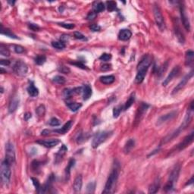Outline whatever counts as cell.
Returning <instances> with one entry per match:
<instances>
[{
    "label": "cell",
    "instance_id": "obj_1",
    "mask_svg": "<svg viewBox=\"0 0 194 194\" xmlns=\"http://www.w3.org/2000/svg\"><path fill=\"white\" fill-rule=\"evenodd\" d=\"M153 61V57L150 55H145L137 65V74L136 76L135 82L137 83H141L143 81L145 77H146V72L148 71L149 66L151 65Z\"/></svg>",
    "mask_w": 194,
    "mask_h": 194
},
{
    "label": "cell",
    "instance_id": "obj_2",
    "mask_svg": "<svg viewBox=\"0 0 194 194\" xmlns=\"http://www.w3.org/2000/svg\"><path fill=\"white\" fill-rule=\"evenodd\" d=\"M191 119H192L191 111H187V114L186 115L185 118H184V120H183V123L181 124V126L179 127L177 129L176 131H175L174 132H172V133H169L168 135L166 136L165 137H164L163 139H162L161 143V145H162V144L167 143H168V142L171 141V140H172L173 139H175V137H177V136H178L179 134L181 133V132H182V131H184V130H185V129L187 128L188 126H189V124H190V122H191Z\"/></svg>",
    "mask_w": 194,
    "mask_h": 194
},
{
    "label": "cell",
    "instance_id": "obj_3",
    "mask_svg": "<svg viewBox=\"0 0 194 194\" xmlns=\"http://www.w3.org/2000/svg\"><path fill=\"white\" fill-rule=\"evenodd\" d=\"M118 175H119V169L118 168L115 167L111 170L110 175H109L108 180L105 183V189L103 191V193L109 194L113 193L115 192L116 187V183L118 181Z\"/></svg>",
    "mask_w": 194,
    "mask_h": 194
},
{
    "label": "cell",
    "instance_id": "obj_4",
    "mask_svg": "<svg viewBox=\"0 0 194 194\" xmlns=\"http://www.w3.org/2000/svg\"><path fill=\"white\" fill-rule=\"evenodd\" d=\"M180 171H181V165L177 164L175 166V168H173V170L171 172L168 182L166 183L165 189H164L165 192H171V190H174L175 183H177L179 175H180Z\"/></svg>",
    "mask_w": 194,
    "mask_h": 194
},
{
    "label": "cell",
    "instance_id": "obj_5",
    "mask_svg": "<svg viewBox=\"0 0 194 194\" xmlns=\"http://www.w3.org/2000/svg\"><path fill=\"white\" fill-rule=\"evenodd\" d=\"M11 165L5 159L1 164V180L4 185H8L11 180Z\"/></svg>",
    "mask_w": 194,
    "mask_h": 194
},
{
    "label": "cell",
    "instance_id": "obj_6",
    "mask_svg": "<svg viewBox=\"0 0 194 194\" xmlns=\"http://www.w3.org/2000/svg\"><path fill=\"white\" fill-rule=\"evenodd\" d=\"M112 134L111 131H103V132H99V133H96L95 137H94L93 142H92V146L93 148L96 149L100 146L101 144L106 141V140L109 137H110Z\"/></svg>",
    "mask_w": 194,
    "mask_h": 194
},
{
    "label": "cell",
    "instance_id": "obj_7",
    "mask_svg": "<svg viewBox=\"0 0 194 194\" xmlns=\"http://www.w3.org/2000/svg\"><path fill=\"white\" fill-rule=\"evenodd\" d=\"M153 14H154V18H155V23L159 30L161 31H164L165 30V24L162 14H161V9L159 8V5L155 4L153 7Z\"/></svg>",
    "mask_w": 194,
    "mask_h": 194
},
{
    "label": "cell",
    "instance_id": "obj_8",
    "mask_svg": "<svg viewBox=\"0 0 194 194\" xmlns=\"http://www.w3.org/2000/svg\"><path fill=\"white\" fill-rule=\"evenodd\" d=\"M13 71L17 75L20 77H24L27 74L28 71V67L26 63L21 60L16 61V63L14 65Z\"/></svg>",
    "mask_w": 194,
    "mask_h": 194
},
{
    "label": "cell",
    "instance_id": "obj_9",
    "mask_svg": "<svg viewBox=\"0 0 194 194\" xmlns=\"http://www.w3.org/2000/svg\"><path fill=\"white\" fill-rule=\"evenodd\" d=\"M5 160L12 165L15 161V152L13 144L7 143L5 145Z\"/></svg>",
    "mask_w": 194,
    "mask_h": 194
},
{
    "label": "cell",
    "instance_id": "obj_10",
    "mask_svg": "<svg viewBox=\"0 0 194 194\" xmlns=\"http://www.w3.org/2000/svg\"><path fill=\"white\" fill-rule=\"evenodd\" d=\"M179 4H180L179 6H180L181 21L183 23V27H184V28H185L187 31H190V21H189V18H188L187 15V13H186V9L185 6H184V4H183V2H179Z\"/></svg>",
    "mask_w": 194,
    "mask_h": 194
},
{
    "label": "cell",
    "instance_id": "obj_11",
    "mask_svg": "<svg viewBox=\"0 0 194 194\" xmlns=\"http://www.w3.org/2000/svg\"><path fill=\"white\" fill-rule=\"evenodd\" d=\"M173 24H174V31H175V36L178 39L179 43L181 44H183L185 43V37H184L183 32L181 31L178 19L177 18H174L173 19Z\"/></svg>",
    "mask_w": 194,
    "mask_h": 194
},
{
    "label": "cell",
    "instance_id": "obj_12",
    "mask_svg": "<svg viewBox=\"0 0 194 194\" xmlns=\"http://www.w3.org/2000/svg\"><path fill=\"white\" fill-rule=\"evenodd\" d=\"M193 76V71H191L190 72V73H188L187 75H186L184 77H183L182 80H181V81H180V83L177 84V85L175 87V89H173L172 91V94L174 95V94H176L180 90H181V89H183L184 87H185L186 85H187V83H188V81H190V79L192 78Z\"/></svg>",
    "mask_w": 194,
    "mask_h": 194
},
{
    "label": "cell",
    "instance_id": "obj_13",
    "mask_svg": "<svg viewBox=\"0 0 194 194\" xmlns=\"http://www.w3.org/2000/svg\"><path fill=\"white\" fill-rule=\"evenodd\" d=\"M149 107V105L146 103H143L141 105H140V107L138 108V110L137 111V114H136L135 117V122H140V120L142 119V118L143 117L144 114L146 113L147 109Z\"/></svg>",
    "mask_w": 194,
    "mask_h": 194
},
{
    "label": "cell",
    "instance_id": "obj_14",
    "mask_svg": "<svg viewBox=\"0 0 194 194\" xmlns=\"http://www.w3.org/2000/svg\"><path fill=\"white\" fill-rule=\"evenodd\" d=\"M193 135H194L193 132H191L190 134L187 136V137L183 139V141L181 142V143L177 145V149H178V150H183V149H184L188 146V145H190V144L193 141Z\"/></svg>",
    "mask_w": 194,
    "mask_h": 194
},
{
    "label": "cell",
    "instance_id": "obj_15",
    "mask_svg": "<svg viewBox=\"0 0 194 194\" xmlns=\"http://www.w3.org/2000/svg\"><path fill=\"white\" fill-rule=\"evenodd\" d=\"M179 72H180V67H179V66H175V68L171 70V71L170 72V74H168V77L164 80L163 83H162V85H163L164 87H165V86L168 85V83H170L171 81L174 79V77H175L177 75H178Z\"/></svg>",
    "mask_w": 194,
    "mask_h": 194
},
{
    "label": "cell",
    "instance_id": "obj_16",
    "mask_svg": "<svg viewBox=\"0 0 194 194\" xmlns=\"http://www.w3.org/2000/svg\"><path fill=\"white\" fill-rule=\"evenodd\" d=\"M177 115V111H171L169 113L166 114V115H161L160 118L158 119L157 121V124L158 125H161V124H164V123H166L171 121V119L175 118Z\"/></svg>",
    "mask_w": 194,
    "mask_h": 194
},
{
    "label": "cell",
    "instance_id": "obj_17",
    "mask_svg": "<svg viewBox=\"0 0 194 194\" xmlns=\"http://www.w3.org/2000/svg\"><path fill=\"white\" fill-rule=\"evenodd\" d=\"M37 143L42 146H44L45 147H47V148H52L60 143V140L59 139H53V140H38Z\"/></svg>",
    "mask_w": 194,
    "mask_h": 194
},
{
    "label": "cell",
    "instance_id": "obj_18",
    "mask_svg": "<svg viewBox=\"0 0 194 194\" xmlns=\"http://www.w3.org/2000/svg\"><path fill=\"white\" fill-rule=\"evenodd\" d=\"M82 185H83V179H82V176L81 175H77L76 177V178L74 179V185H73V188L75 193H80L82 188Z\"/></svg>",
    "mask_w": 194,
    "mask_h": 194
},
{
    "label": "cell",
    "instance_id": "obj_19",
    "mask_svg": "<svg viewBox=\"0 0 194 194\" xmlns=\"http://www.w3.org/2000/svg\"><path fill=\"white\" fill-rule=\"evenodd\" d=\"M19 105V98L18 96H14L13 98L11 99L9 105V111L10 113H13L14 111H16V109H18V106Z\"/></svg>",
    "mask_w": 194,
    "mask_h": 194
},
{
    "label": "cell",
    "instance_id": "obj_20",
    "mask_svg": "<svg viewBox=\"0 0 194 194\" xmlns=\"http://www.w3.org/2000/svg\"><path fill=\"white\" fill-rule=\"evenodd\" d=\"M132 36V33L130 30L127 29H123L118 33V39L122 41H126L128 40Z\"/></svg>",
    "mask_w": 194,
    "mask_h": 194
},
{
    "label": "cell",
    "instance_id": "obj_21",
    "mask_svg": "<svg viewBox=\"0 0 194 194\" xmlns=\"http://www.w3.org/2000/svg\"><path fill=\"white\" fill-rule=\"evenodd\" d=\"M72 124H73V121H68V122L64 124L63 126H62V127H61L60 129L55 130V131H53V132H55V133H61V134H65V133H67V132L70 130L71 127L72 126Z\"/></svg>",
    "mask_w": 194,
    "mask_h": 194
},
{
    "label": "cell",
    "instance_id": "obj_22",
    "mask_svg": "<svg viewBox=\"0 0 194 194\" xmlns=\"http://www.w3.org/2000/svg\"><path fill=\"white\" fill-rule=\"evenodd\" d=\"M194 61V53L192 50H188L186 53L185 65L187 66H192Z\"/></svg>",
    "mask_w": 194,
    "mask_h": 194
},
{
    "label": "cell",
    "instance_id": "obj_23",
    "mask_svg": "<svg viewBox=\"0 0 194 194\" xmlns=\"http://www.w3.org/2000/svg\"><path fill=\"white\" fill-rule=\"evenodd\" d=\"M160 187V179L156 178L149 188V193H155Z\"/></svg>",
    "mask_w": 194,
    "mask_h": 194
},
{
    "label": "cell",
    "instance_id": "obj_24",
    "mask_svg": "<svg viewBox=\"0 0 194 194\" xmlns=\"http://www.w3.org/2000/svg\"><path fill=\"white\" fill-rule=\"evenodd\" d=\"M67 151H68L67 146L65 145H62L61 148H60V149H59V151L58 152V153L56 154V157H55V162L56 163H58V162L61 161V159L63 158L64 155H65Z\"/></svg>",
    "mask_w": 194,
    "mask_h": 194
},
{
    "label": "cell",
    "instance_id": "obj_25",
    "mask_svg": "<svg viewBox=\"0 0 194 194\" xmlns=\"http://www.w3.org/2000/svg\"><path fill=\"white\" fill-rule=\"evenodd\" d=\"M92 96V88L89 84H86L83 87V100H87Z\"/></svg>",
    "mask_w": 194,
    "mask_h": 194
},
{
    "label": "cell",
    "instance_id": "obj_26",
    "mask_svg": "<svg viewBox=\"0 0 194 194\" xmlns=\"http://www.w3.org/2000/svg\"><path fill=\"white\" fill-rule=\"evenodd\" d=\"M134 146H135V140L133 139H130V140H127L124 147V153L127 154V153H130L132 150V149L134 147Z\"/></svg>",
    "mask_w": 194,
    "mask_h": 194
},
{
    "label": "cell",
    "instance_id": "obj_27",
    "mask_svg": "<svg viewBox=\"0 0 194 194\" xmlns=\"http://www.w3.org/2000/svg\"><path fill=\"white\" fill-rule=\"evenodd\" d=\"M99 81L101 83H104V84H111L114 83V81H115V77L113 75H106V76H102L99 77Z\"/></svg>",
    "mask_w": 194,
    "mask_h": 194
},
{
    "label": "cell",
    "instance_id": "obj_28",
    "mask_svg": "<svg viewBox=\"0 0 194 194\" xmlns=\"http://www.w3.org/2000/svg\"><path fill=\"white\" fill-rule=\"evenodd\" d=\"M1 33L3 34V35H5L6 37H10V38H12V39H18V37H17L15 34H14L13 32H12L11 30H9V29H8V28H4L3 26H2V24H1Z\"/></svg>",
    "mask_w": 194,
    "mask_h": 194
},
{
    "label": "cell",
    "instance_id": "obj_29",
    "mask_svg": "<svg viewBox=\"0 0 194 194\" xmlns=\"http://www.w3.org/2000/svg\"><path fill=\"white\" fill-rule=\"evenodd\" d=\"M27 93L32 97H36L39 95V89L34 86L33 83H31L27 87Z\"/></svg>",
    "mask_w": 194,
    "mask_h": 194
},
{
    "label": "cell",
    "instance_id": "obj_30",
    "mask_svg": "<svg viewBox=\"0 0 194 194\" xmlns=\"http://www.w3.org/2000/svg\"><path fill=\"white\" fill-rule=\"evenodd\" d=\"M105 4L102 2H96V4L93 5V11H95L96 14L102 12L105 10Z\"/></svg>",
    "mask_w": 194,
    "mask_h": 194
},
{
    "label": "cell",
    "instance_id": "obj_31",
    "mask_svg": "<svg viewBox=\"0 0 194 194\" xmlns=\"http://www.w3.org/2000/svg\"><path fill=\"white\" fill-rule=\"evenodd\" d=\"M74 164H75V160H74V159H71L70 161H69V162H68V166H67V168H65V177L67 180H68V178H69L71 169L74 167Z\"/></svg>",
    "mask_w": 194,
    "mask_h": 194
},
{
    "label": "cell",
    "instance_id": "obj_32",
    "mask_svg": "<svg viewBox=\"0 0 194 194\" xmlns=\"http://www.w3.org/2000/svg\"><path fill=\"white\" fill-rule=\"evenodd\" d=\"M134 101H135V93H132L126 102V103H125V105L124 106V110H127L131 105H133Z\"/></svg>",
    "mask_w": 194,
    "mask_h": 194
},
{
    "label": "cell",
    "instance_id": "obj_33",
    "mask_svg": "<svg viewBox=\"0 0 194 194\" xmlns=\"http://www.w3.org/2000/svg\"><path fill=\"white\" fill-rule=\"evenodd\" d=\"M67 105L72 111H77L82 107V104L78 103H68Z\"/></svg>",
    "mask_w": 194,
    "mask_h": 194
},
{
    "label": "cell",
    "instance_id": "obj_34",
    "mask_svg": "<svg viewBox=\"0 0 194 194\" xmlns=\"http://www.w3.org/2000/svg\"><path fill=\"white\" fill-rule=\"evenodd\" d=\"M52 46L57 49H63L65 48V43L61 41H53L52 42Z\"/></svg>",
    "mask_w": 194,
    "mask_h": 194
},
{
    "label": "cell",
    "instance_id": "obj_35",
    "mask_svg": "<svg viewBox=\"0 0 194 194\" xmlns=\"http://www.w3.org/2000/svg\"><path fill=\"white\" fill-rule=\"evenodd\" d=\"M0 54L5 57L10 56V52H9V49L3 44L0 45Z\"/></svg>",
    "mask_w": 194,
    "mask_h": 194
},
{
    "label": "cell",
    "instance_id": "obj_36",
    "mask_svg": "<svg viewBox=\"0 0 194 194\" xmlns=\"http://www.w3.org/2000/svg\"><path fill=\"white\" fill-rule=\"evenodd\" d=\"M35 63L38 65H43L46 61V57L45 55H37L34 59Z\"/></svg>",
    "mask_w": 194,
    "mask_h": 194
},
{
    "label": "cell",
    "instance_id": "obj_37",
    "mask_svg": "<svg viewBox=\"0 0 194 194\" xmlns=\"http://www.w3.org/2000/svg\"><path fill=\"white\" fill-rule=\"evenodd\" d=\"M95 188H96V182L95 181L89 182L87 186V193H93L94 191H95Z\"/></svg>",
    "mask_w": 194,
    "mask_h": 194
},
{
    "label": "cell",
    "instance_id": "obj_38",
    "mask_svg": "<svg viewBox=\"0 0 194 194\" xmlns=\"http://www.w3.org/2000/svg\"><path fill=\"white\" fill-rule=\"evenodd\" d=\"M168 61H166L165 63L164 64V65H162L161 67H159V68H157V71H156V73H157V74L159 77H161V75L163 74L164 72L165 71L167 68H168Z\"/></svg>",
    "mask_w": 194,
    "mask_h": 194
},
{
    "label": "cell",
    "instance_id": "obj_39",
    "mask_svg": "<svg viewBox=\"0 0 194 194\" xmlns=\"http://www.w3.org/2000/svg\"><path fill=\"white\" fill-rule=\"evenodd\" d=\"M53 81L54 83H58V84H64V83H65L66 80L63 76L57 75V76L54 77V78H53Z\"/></svg>",
    "mask_w": 194,
    "mask_h": 194
},
{
    "label": "cell",
    "instance_id": "obj_40",
    "mask_svg": "<svg viewBox=\"0 0 194 194\" xmlns=\"http://www.w3.org/2000/svg\"><path fill=\"white\" fill-rule=\"evenodd\" d=\"M122 105H117L116 107H115L113 109V117L115 118H117L118 116L120 115L121 112L122 111Z\"/></svg>",
    "mask_w": 194,
    "mask_h": 194
},
{
    "label": "cell",
    "instance_id": "obj_41",
    "mask_svg": "<svg viewBox=\"0 0 194 194\" xmlns=\"http://www.w3.org/2000/svg\"><path fill=\"white\" fill-rule=\"evenodd\" d=\"M107 5V9L109 11H115L117 8V5H116V2H114V1H109V2H106Z\"/></svg>",
    "mask_w": 194,
    "mask_h": 194
},
{
    "label": "cell",
    "instance_id": "obj_42",
    "mask_svg": "<svg viewBox=\"0 0 194 194\" xmlns=\"http://www.w3.org/2000/svg\"><path fill=\"white\" fill-rule=\"evenodd\" d=\"M36 112H37V115L39 116V117H43L45 115V112H46V108L43 105H40L36 110Z\"/></svg>",
    "mask_w": 194,
    "mask_h": 194
},
{
    "label": "cell",
    "instance_id": "obj_43",
    "mask_svg": "<svg viewBox=\"0 0 194 194\" xmlns=\"http://www.w3.org/2000/svg\"><path fill=\"white\" fill-rule=\"evenodd\" d=\"M49 124H50L51 126L57 127V126H59V125L61 124V121H60L58 118H52L50 120H49Z\"/></svg>",
    "mask_w": 194,
    "mask_h": 194
},
{
    "label": "cell",
    "instance_id": "obj_44",
    "mask_svg": "<svg viewBox=\"0 0 194 194\" xmlns=\"http://www.w3.org/2000/svg\"><path fill=\"white\" fill-rule=\"evenodd\" d=\"M74 90L73 89H64L63 91V96L65 98H70L71 96H72V94H74Z\"/></svg>",
    "mask_w": 194,
    "mask_h": 194
},
{
    "label": "cell",
    "instance_id": "obj_45",
    "mask_svg": "<svg viewBox=\"0 0 194 194\" xmlns=\"http://www.w3.org/2000/svg\"><path fill=\"white\" fill-rule=\"evenodd\" d=\"M111 59V55L108 54V53H104L99 57V59L103 61H108Z\"/></svg>",
    "mask_w": 194,
    "mask_h": 194
},
{
    "label": "cell",
    "instance_id": "obj_46",
    "mask_svg": "<svg viewBox=\"0 0 194 194\" xmlns=\"http://www.w3.org/2000/svg\"><path fill=\"white\" fill-rule=\"evenodd\" d=\"M71 65H74L78 67V68H81L82 69H86L87 68V66L83 65V62H81V61H74V62H70Z\"/></svg>",
    "mask_w": 194,
    "mask_h": 194
},
{
    "label": "cell",
    "instance_id": "obj_47",
    "mask_svg": "<svg viewBox=\"0 0 194 194\" xmlns=\"http://www.w3.org/2000/svg\"><path fill=\"white\" fill-rule=\"evenodd\" d=\"M74 37L77 39H83V40H85V39H86L85 36L83 35V33H81V32H78V31H77V32H74Z\"/></svg>",
    "mask_w": 194,
    "mask_h": 194
},
{
    "label": "cell",
    "instance_id": "obj_48",
    "mask_svg": "<svg viewBox=\"0 0 194 194\" xmlns=\"http://www.w3.org/2000/svg\"><path fill=\"white\" fill-rule=\"evenodd\" d=\"M59 71L61 72V73H63V74H68V73L70 72V69H69L68 67H66V66L65 65L60 66L59 68Z\"/></svg>",
    "mask_w": 194,
    "mask_h": 194
},
{
    "label": "cell",
    "instance_id": "obj_49",
    "mask_svg": "<svg viewBox=\"0 0 194 194\" xmlns=\"http://www.w3.org/2000/svg\"><path fill=\"white\" fill-rule=\"evenodd\" d=\"M59 25L64 28L66 29H73L74 27V24H68V23H59Z\"/></svg>",
    "mask_w": 194,
    "mask_h": 194
},
{
    "label": "cell",
    "instance_id": "obj_50",
    "mask_svg": "<svg viewBox=\"0 0 194 194\" xmlns=\"http://www.w3.org/2000/svg\"><path fill=\"white\" fill-rule=\"evenodd\" d=\"M86 134H87V133H80V135L78 136V137L77 139L78 143H81L82 142L85 141L86 139H87V137H86Z\"/></svg>",
    "mask_w": 194,
    "mask_h": 194
},
{
    "label": "cell",
    "instance_id": "obj_51",
    "mask_svg": "<svg viewBox=\"0 0 194 194\" xmlns=\"http://www.w3.org/2000/svg\"><path fill=\"white\" fill-rule=\"evenodd\" d=\"M15 53L21 54V53H23L24 52V48L23 46H20V45H16L15 46Z\"/></svg>",
    "mask_w": 194,
    "mask_h": 194
},
{
    "label": "cell",
    "instance_id": "obj_52",
    "mask_svg": "<svg viewBox=\"0 0 194 194\" xmlns=\"http://www.w3.org/2000/svg\"><path fill=\"white\" fill-rule=\"evenodd\" d=\"M96 15H97V14L95 12V11H90L89 14L87 15V20H89V21H92V20H93L96 18Z\"/></svg>",
    "mask_w": 194,
    "mask_h": 194
},
{
    "label": "cell",
    "instance_id": "obj_53",
    "mask_svg": "<svg viewBox=\"0 0 194 194\" xmlns=\"http://www.w3.org/2000/svg\"><path fill=\"white\" fill-rule=\"evenodd\" d=\"M40 162L38 161H37V160H35V161H33V162H32V165H31V166H32V168H33V170H38L39 168V166L41 165H40Z\"/></svg>",
    "mask_w": 194,
    "mask_h": 194
},
{
    "label": "cell",
    "instance_id": "obj_54",
    "mask_svg": "<svg viewBox=\"0 0 194 194\" xmlns=\"http://www.w3.org/2000/svg\"><path fill=\"white\" fill-rule=\"evenodd\" d=\"M31 180H32V181H33V185H34V187H36V189H37V190H39V188H40V187H41L39 181H38L37 178H34V177H31Z\"/></svg>",
    "mask_w": 194,
    "mask_h": 194
},
{
    "label": "cell",
    "instance_id": "obj_55",
    "mask_svg": "<svg viewBox=\"0 0 194 194\" xmlns=\"http://www.w3.org/2000/svg\"><path fill=\"white\" fill-rule=\"evenodd\" d=\"M29 28L32 30L33 31H39V27L36 24H28Z\"/></svg>",
    "mask_w": 194,
    "mask_h": 194
},
{
    "label": "cell",
    "instance_id": "obj_56",
    "mask_svg": "<svg viewBox=\"0 0 194 194\" xmlns=\"http://www.w3.org/2000/svg\"><path fill=\"white\" fill-rule=\"evenodd\" d=\"M89 28L91 29L93 31H99L101 30V27L99 25H98V24H92L91 26L89 27Z\"/></svg>",
    "mask_w": 194,
    "mask_h": 194
},
{
    "label": "cell",
    "instance_id": "obj_57",
    "mask_svg": "<svg viewBox=\"0 0 194 194\" xmlns=\"http://www.w3.org/2000/svg\"><path fill=\"white\" fill-rule=\"evenodd\" d=\"M111 68V65H110V64H105V65H102V67H101V70L105 71L110 70Z\"/></svg>",
    "mask_w": 194,
    "mask_h": 194
},
{
    "label": "cell",
    "instance_id": "obj_58",
    "mask_svg": "<svg viewBox=\"0 0 194 194\" xmlns=\"http://www.w3.org/2000/svg\"><path fill=\"white\" fill-rule=\"evenodd\" d=\"M10 61L9 60H5V59H1L0 60V64L1 65H5V66H8L10 65Z\"/></svg>",
    "mask_w": 194,
    "mask_h": 194
},
{
    "label": "cell",
    "instance_id": "obj_59",
    "mask_svg": "<svg viewBox=\"0 0 194 194\" xmlns=\"http://www.w3.org/2000/svg\"><path fill=\"white\" fill-rule=\"evenodd\" d=\"M68 39H69V36L68 35H65V34H64V35L61 36V41L63 42L64 43H65L66 42H68Z\"/></svg>",
    "mask_w": 194,
    "mask_h": 194
},
{
    "label": "cell",
    "instance_id": "obj_60",
    "mask_svg": "<svg viewBox=\"0 0 194 194\" xmlns=\"http://www.w3.org/2000/svg\"><path fill=\"white\" fill-rule=\"evenodd\" d=\"M31 117H32V115H31V114L30 113V112H27V113L24 115V119L26 121H28Z\"/></svg>",
    "mask_w": 194,
    "mask_h": 194
},
{
    "label": "cell",
    "instance_id": "obj_61",
    "mask_svg": "<svg viewBox=\"0 0 194 194\" xmlns=\"http://www.w3.org/2000/svg\"><path fill=\"white\" fill-rule=\"evenodd\" d=\"M50 133H51L50 131H49V130H44L43 131H42L41 134L43 136H47V135H49Z\"/></svg>",
    "mask_w": 194,
    "mask_h": 194
},
{
    "label": "cell",
    "instance_id": "obj_62",
    "mask_svg": "<svg viewBox=\"0 0 194 194\" xmlns=\"http://www.w3.org/2000/svg\"><path fill=\"white\" fill-rule=\"evenodd\" d=\"M193 177H191L190 181H188V183H187V184H186V185H190V184L193 183Z\"/></svg>",
    "mask_w": 194,
    "mask_h": 194
},
{
    "label": "cell",
    "instance_id": "obj_63",
    "mask_svg": "<svg viewBox=\"0 0 194 194\" xmlns=\"http://www.w3.org/2000/svg\"><path fill=\"white\" fill-rule=\"evenodd\" d=\"M5 72H6V71H5L3 70V68H1V73H2V74H4Z\"/></svg>",
    "mask_w": 194,
    "mask_h": 194
},
{
    "label": "cell",
    "instance_id": "obj_64",
    "mask_svg": "<svg viewBox=\"0 0 194 194\" xmlns=\"http://www.w3.org/2000/svg\"><path fill=\"white\" fill-rule=\"evenodd\" d=\"M1 93H3V88L2 87H1Z\"/></svg>",
    "mask_w": 194,
    "mask_h": 194
}]
</instances>
